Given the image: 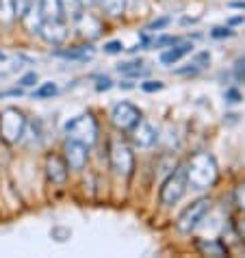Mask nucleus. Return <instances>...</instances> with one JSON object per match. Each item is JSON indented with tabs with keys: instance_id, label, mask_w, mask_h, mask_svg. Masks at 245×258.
<instances>
[{
	"instance_id": "nucleus-16",
	"label": "nucleus",
	"mask_w": 245,
	"mask_h": 258,
	"mask_svg": "<svg viewBox=\"0 0 245 258\" xmlns=\"http://www.w3.org/2000/svg\"><path fill=\"white\" fill-rule=\"evenodd\" d=\"M208 63H211V54L208 52H200V54H196L193 59L187 63L185 68H180V70H176V74H200L202 70H204Z\"/></svg>"
},
{
	"instance_id": "nucleus-30",
	"label": "nucleus",
	"mask_w": 245,
	"mask_h": 258,
	"mask_svg": "<svg viewBox=\"0 0 245 258\" xmlns=\"http://www.w3.org/2000/svg\"><path fill=\"white\" fill-rule=\"evenodd\" d=\"M178 41H182V39H180V37H171V35H165V37L154 39L152 46L154 48H163V46H174V44H178Z\"/></svg>"
},
{
	"instance_id": "nucleus-34",
	"label": "nucleus",
	"mask_w": 245,
	"mask_h": 258,
	"mask_svg": "<svg viewBox=\"0 0 245 258\" xmlns=\"http://www.w3.org/2000/svg\"><path fill=\"white\" fill-rule=\"evenodd\" d=\"M163 87H165V85L161 81H146V83H141V89L148 91V94H152V91H161Z\"/></svg>"
},
{
	"instance_id": "nucleus-9",
	"label": "nucleus",
	"mask_w": 245,
	"mask_h": 258,
	"mask_svg": "<svg viewBox=\"0 0 245 258\" xmlns=\"http://www.w3.org/2000/svg\"><path fill=\"white\" fill-rule=\"evenodd\" d=\"M131 139L137 148H152L154 143L158 141V133H156V128L150 124V121L146 119H139L135 124V128L131 131Z\"/></svg>"
},
{
	"instance_id": "nucleus-17",
	"label": "nucleus",
	"mask_w": 245,
	"mask_h": 258,
	"mask_svg": "<svg viewBox=\"0 0 245 258\" xmlns=\"http://www.w3.org/2000/svg\"><path fill=\"white\" fill-rule=\"evenodd\" d=\"M22 141L26 146H41V141H44V131H41V121L35 119L28 124L26 121V128H24V135H22Z\"/></svg>"
},
{
	"instance_id": "nucleus-23",
	"label": "nucleus",
	"mask_w": 245,
	"mask_h": 258,
	"mask_svg": "<svg viewBox=\"0 0 245 258\" xmlns=\"http://www.w3.org/2000/svg\"><path fill=\"white\" fill-rule=\"evenodd\" d=\"M102 7H104V11L109 13V16L117 18V16H121V13L126 11V0H102Z\"/></svg>"
},
{
	"instance_id": "nucleus-27",
	"label": "nucleus",
	"mask_w": 245,
	"mask_h": 258,
	"mask_svg": "<svg viewBox=\"0 0 245 258\" xmlns=\"http://www.w3.org/2000/svg\"><path fill=\"white\" fill-rule=\"evenodd\" d=\"M223 98H226V102H228V104H239L241 100H243L241 91L236 89V87H228V89H226V94H223Z\"/></svg>"
},
{
	"instance_id": "nucleus-6",
	"label": "nucleus",
	"mask_w": 245,
	"mask_h": 258,
	"mask_svg": "<svg viewBox=\"0 0 245 258\" xmlns=\"http://www.w3.org/2000/svg\"><path fill=\"white\" fill-rule=\"evenodd\" d=\"M187 187H189V182H187L185 167H176L169 174L167 180L163 182L161 191H158V200H161L163 206H174L182 200V196L187 193Z\"/></svg>"
},
{
	"instance_id": "nucleus-26",
	"label": "nucleus",
	"mask_w": 245,
	"mask_h": 258,
	"mask_svg": "<svg viewBox=\"0 0 245 258\" xmlns=\"http://www.w3.org/2000/svg\"><path fill=\"white\" fill-rule=\"evenodd\" d=\"M50 236L56 241V243H66L70 236H72V232H70V228H63V226H54L52 230H50Z\"/></svg>"
},
{
	"instance_id": "nucleus-39",
	"label": "nucleus",
	"mask_w": 245,
	"mask_h": 258,
	"mask_svg": "<svg viewBox=\"0 0 245 258\" xmlns=\"http://www.w3.org/2000/svg\"><path fill=\"white\" fill-rule=\"evenodd\" d=\"M230 7H234V9H245V3H241V0H234V3H230Z\"/></svg>"
},
{
	"instance_id": "nucleus-38",
	"label": "nucleus",
	"mask_w": 245,
	"mask_h": 258,
	"mask_svg": "<svg viewBox=\"0 0 245 258\" xmlns=\"http://www.w3.org/2000/svg\"><path fill=\"white\" fill-rule=\"evenodd\" d=\"M241 22H245V18H243V16H236V18H232V20H230L228 24L232 26V24H241Z\"/></svg>"
},
{
	"instance_id": "nucleus-18",
	"label": "nucleus",
	"mask_w": 245,
	"mask_h": 258,
	"mask_svg": "<svg viewBox=\"0 0 245 258\" xmlns=\"http://www.w3.org/2000/svg\"><path fill=\"white\" fill-rule=\"evenodd\" d=\"M198 249L204 256H228V247L221 241H213V239H200Z\"/></svg>"
},
{
	"instance_id": "nucleus-22",
	"label": "nucleus",
	"mask_w": 245,
	"mask_h": 258,
	"mask_svg": "<svg viewBox=\"0 0 245 258\" xmlns=\"http://www.w3.org/2000/svg\"><path fill=\"white\" fill-rule=\"evenodd\" d=\"M61 9H63V18H72L76 20L83 13V3L81 0H61Z\"/></svg>"
},
{
	"instance_id": "nucleus-32",
	"label": "nucleus",
	"mask_w": 245,
	"mask_h": 258,
	"mask_svg": "<svg viewBox=\"0 0 245 258\" xmlns=\"http://www.w3.org/2000/svg\"><path fill=\"white\" fill-rule=\"evenodd\" d=\"M171 22V20L165 16V18H158V20H154V22H150L148 26H146V31H161V28H165Z\"/></svg>"
},
{
	"instance_id": "nucleus-8",
	"label": "nucleus",
	"mask_w": 245,
	"mask_h": 258,
	"mask_svg": "<svg viewBox=\"0 0 245 258\" xmlns=\"http://www.w3.org/2000/svg\"><path fill=\"white\" fill-rule=\"evenodd\" d=\"M87 150L89 148L83 146V143H78L74 139H66V143H63V161L68 163V169H74V171L85 169L89 159Z\"/></svg>"
},
{
	"instance_id": "nucleus-40",
	"label": "nucleus",
	"mask_w": 245,
	"mask_h": 258,
	"mask_svg": "<svg viewBox=\"0 0 245 258\" xmlns=\"http://www.w3.org/2000/svg\"><path fill=\"white\" fill-rule=\"evenodd\" d=\"M119 87H124V89H133V83H128V81H126V83H119Z\"/></svg>"
},
{
	"instance_id": "nucleus-37",
	"label": "nucleus",
	"mask_w": 245,
	"mask_h": 258,
	"mask_svg": "<svg viewBox=\"0 0 245 258\" xmlns=\"http://www.w3.org/2000/svg\"><path fill=\"white\" fill-rule=\"evenodd\" d=\"M111 87H113V81H111V78H100V83L96 85L98 91H106V89H111Z\"/></svg>"
},
{
	"instance_id": "nucleus-20",
	"label": "nucleus",
	"mask_w": 245,
	"mask_h": 258,
	"mask_svg": "<svg viewBox=\"0 0 245 258\" xmlns=\"http://www.w3.org/2000/svg\"><path fill=\"white\" fill-rule=\"evenodd\" d=\"M117 70L121 72V74L126 76H133V78H139V76H146L148 70H143V61H128V63H119Z\"/></svg>"
},
{
	"instance_id": "nucleus-13",
	"label": "nucleus",
	"mask_w": 245,
	"mask_h": 258,
	"mask_svg": "<svg viewBox=\"0 0 245 258\" xmlns=\"http://www.w3.org/2000/svg\"><path fill=\"white\" fill-rule=\"evenodd\" d=\"M193 50V44H189V41H178V44H174L169 50H165V52H161V56H158V61L163 63V66H174V63H178L182 56H187Z\"/></svg>"
},
{
	"instance_id": "nucleus-7",
	"label": "nucleus",
	"mask_w": 245,
	"mask_h": 258,
	"mask_svg": "<svg viewBox=\"0 0 245 258\" xmlns=\"http://www.w3.org/2000/svg\"><path fill=\"white\" fill-rule=\"evenodd\" d=\"M139 119H141V111L131 102H117L111 109V124L119 133H131Z\"/></svg>"
},
{
	"instance_id": "nucleus-33",
	"label": "nucleus",
	"mask_w": 245,
	"mask_h": 258,
	"mask_svg": "<svg viewBox=\"0 0 245 258\" xmlns=\"http://www.w3.org/2000/svg\"><path fill=\"white\" fill-rule=\"evenodd\" d=\"M121 50H124V44H121V41H109V44H104V52L106 54H119Z\"/></svg>"
},
{
	"instance_id": "nucleus-28",
	"label": "nucleus",
	"mask_w": 245,
	"mask_h": 258,
	"mask_svg": "<svg viewBox=\"0 0 245 258\" xmlns=\"http://www.w3.org/2000/svg\"><path fill=\"white\" fill-rule=\"evenodd\" d=\"M234 35V31L230 26H215L213 31H211V37H215V39H223V37H232Z\"/></svg>"
},
{
	"instance_id": "nucleus-36",
	"label": "nucleus",
	"mask_w": 245,
	"mask_h": 258,
	"mask_svg": "<svg viewBox=\"0 0 245 258\" xmlns=\"http://www.w3.org/2000/svg\"><path fill=\"white\" fill-rule=\"evenodd\" d=\"M234 230H236V234H239V239L245 241V217H241V219L234 221Z\"/></svg>"
},
{
	"instance_id": "nucleus-10",
	"label": "nucleus",
	"mask_w": 245,
	"mask_h": 258,
	"mask_svg": "<svg viewBox=\"0 0 245 258\" xmlns=\"http://www.w3.org/2000/svg\"><path fill=\"white\" fill-rule=\"evenodd\" d=\"M76 31L78 35H83L85 39H98L100 35H102V22H100V18H96L93 13H87V11H83L81 16H78L76 20Z\"/></svg>"
},
{
	"instance_id": "nucleus-42",
	"label": "nucleus",
	"mask_w": 245,
	"mask_h": 258,
	"mask_svg": "<svg viewBox=\"0 0 245 258\" xmlns=\"http://www.w3.org/2000/svg\"><path fill=\"white\" fill-rule=\"evenodd\" d=\"M3 96H7V94H0V98H3Z\"/></svg>"
},
{
	"instance_id": "nucleus-35",
	"label": "nucleus",
	"mask_w": 245,
	"mask_h": 258,
	"mask_svg": "<svg viewBox=\"0 0 245 258\" xmlns=\"http://www.w3.org/2000/svg\"><path fill=\"white\" fill-rule=\"evenodd\" d=\"M18 83H20V87H33V85L37 83V74H35V72H28V74H24Z\"/></svg>"
},
{
	"instance_id": "nucleus-11",
	"label": "nucleus",
	"mask_w": 245,
	"mask_h": 258,
	"mask_svg": "<svg viewBox=\"0 0 245 258\" xmlns=\"http://www.w3.org/2000/svg\"><path fill=\"white\" fill-rule=\"evenodd\" d=\"M46 176L52 184H66L68 182V163L59 154H48L46 156Z\"/></svg>"
},
{
	"instance_id": "nucleus-4",
	"label": "nucleus",
	"mask_w": 245,
	"mask_h": 258,
	"mask_svg": "<svg viewBox=\"0 0 245 258\" xmlns=\"http://www.w3.org/2000/svg\"><path fill=\"white\" fill-rule=\"evenodd\" d=\"M66 135L68 139H74L83 146L91 148L98 141V121L91 113H83V115L70 119L66 124Z\"/></svg>"
},
{
	"instance_id": "nucleus-12",
	"label": "nucleus",
	"mask_w": 245,
	"mask_h": 258,
	"mask_svg": "<svg viewBox=\"0 0 245 258\" xmlns=\"http://www.w3.org/2000/svg\"><path fill=\"white\" fill-rule=\"evenodd\" d=\"M39 35L44 37L46 44L50 46H61L63 41L68 39V26L61 22V20H52V22H44L41 24Z\"/></svg>"
},
{
	"instance_id": "nucleus-25",
	"label": "nucleus",
	"mask_w": 245,
	"mask_h": 258,
	"mask_svg": "<svg viewBox=\"0 0 245 258\" xmlns=\"http://www.w3.org/2000/svg\"><path fill=\"white\" fill-rule=\"evenodd\" d=\"M35 0H13V9H16V20H22L28 11L33 9Z\"/></svg>"
},
{
	"instance_id": "nucleus-31",
	"label": "nucleus",
	"mask_w": 245,
	"mask_h": 258,
	"mask_svg": "<svg viewBox=\"0 0 245 258\" xmlns=\"http://www.w3.org/2000/svg\"><path fill=\"white\" fill-rule=\"evenodd\" d=\"M234 78L239 83H245V56L234 63Z\"/></svg>"
},
{
	"instance_id": "nucleus-29",
	"label": "nucleus",
	"mask_w": 245,
	"mask_h": 258,
	"mask_svg": "<svg viewBox=\"0 0 245 258\" xmlns=\"http://www.w3.org/2000/svg\"><path fill=\"white\" fill-rule=\"evenodd\" d=\"M234 204L245 213V182H241L239 187L234 189Z\"/></svg>"
},
{
	"instance_id": "nucleus-41",
	"label": "nucleus",
	"mask_w": 245,
	"mask_h": 258,
	"mask_svg": "<svg viewBox=\"0 0 245 258\" xmlns=\"http://www.w3.org/2000/svg\"><path fill=\"white\" fill-rule=\"evenodd\" d=\"M3 59H5V54H3V52H0V61H3Z\"/></svg>"
},
{
	"instance_id": "nucleus-2",
	"label": "nucleus",
	"mask_w": 245,
	"mask_h": 258,
	"mask_svg": "<svg viewBox=\"0 0 245 258\" xmlns=\"http://www.w3.org/2000/svg\"><path fill=\"white\" fill-rule=\"evenodd\" d=\"M24 128H26V117L20 109L7 106V109L0 111V139L5 143L13 146V143L22 141Z\"/></svg>"
},
{
	"instance_id": "nucleus-15",
	"label": "nucleus",
	"mask_w": 245,
	"mask_h": 258,
	"mask_svg": "<svg viewBox=\"0 0 245 258\" xmlns=\"http://www.w3.org/2000/svg\"><path fill=\"white\" fill-rule=\"evenodd\" d=\"M39 13L44 22H52V20H63L61 0H39Z\"/></svg>"
},
{
	"instance_id": "nucleus-14",
	"label": "nucleus",
	"mask_w": 245,
	"mask_h": 258,
	"mask_svg": "<svg viewBox=\"0 0 245 258\" xmlns=\"http://www.w3.org/2000/svg\"><path fill=\"white\" fill-rule=\"evenodd\" d=\"M96 50L91 46H78V48H70V50H56L54 56H61V59L68 61H91Z\"/></svg>"
},
{
	"instance_id": "nucleus-24",
	"label": "nucleus",
	"mask_w": 245,
	"mask_h": 258,
	"mask_svg": "<svg viewBox=\"0 0 245 258\" xmlns=\"http://www.w3.org/2000/svg\"><path fill=\"white\" fill-rule=\"evenodd\" d=\"M56 94H59V87H56V83H44V85H39V87L33 91V98L44 100V98H52Z\"/></svg>"
},
{
	"instance_id": "nucleus-19",
	"label": "nucleus",
	"mask_w": 245,
	"mask_h": 258,
	"mask_svg": "<svg viewBox=\"0 0 245 258\" xmlns=\"http://www.w3.org/2000/svg\"><path fill=\"white\" fill-rule=\"evenodd\" d=\"M22 24H24V28L31 35H35L37 33L39 35V31H41V24H44V18H41V13H39V9L35 11V9H31L26 13V16L22 18Z\"/></svg>"
},
{
	"instance_id": "nucleus-21",
	"label": "nucleus",
	"mask_w": 245,
	"mask_h": 258,
	"mask_svg": "<svg viewBox=\"0 0 245 258\" xmlns=\"http://www.w3.org/2000/svg\"><path fill=\"white\" fill-rule=\"evenodd\" d=\"M16 22V9H13V0H0V24L9 26Z\"/></svg>"
},
{
	"instance_id": "nucleus-3",
	"label": "nucleus",
	"mask_w": 245,
	"mask_h": 258,
	"mask_svg": "<svg viewBox=\"0 0 245 258\" xmlns=\"http://www.w3.org/2000/svg\"><path fill=\"white\" fill-rule=\"evenodd\" d=\"M109 167L113 169L115 176H121V178H128L135 169L133 150L124 139H119V137L111 139V143H109Z\"/></svg>"
},
{
	"instance_id": "nucleus-1",
	"label": "nucleus",
	"mask_w": 245,
	"mask_h": 258,
	"mask_svg": "<svg viewBox=\"0 0 245 258\" xmlns=\"http://www.w3.org/2000/svg\"><path fill=\"white\" fill-rule=\"evenodd\" d=\"M187 182H189L191 189H198V191H204V189H211L219 178V167H217V161L213 159L208 152H196L187 163Z\"/></svg>"
},
{
	"instance_id": "nucleus-5",
	"label": "nucleus",
	"mask_w": 245,
	"mask_h": 258,
	"mask_svg": "<svg viewBox=\"0 0 245 258\" xmlns=\"http://www.w3.org/2000/svg\"><path fill=\"white\" fill-rule=\"evenodd\" d=\"M211 206H213L211 198H198L196 202H191L182 213H180V217H178V221H176L178 232L191 234V232L202 224V219L206 217V213L211 211Z\"/></svg>"
}]
</instances>
